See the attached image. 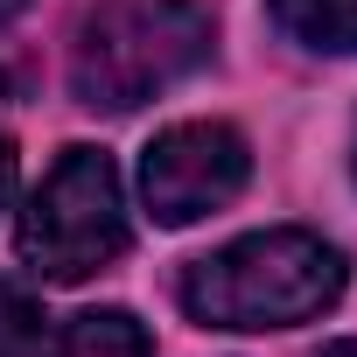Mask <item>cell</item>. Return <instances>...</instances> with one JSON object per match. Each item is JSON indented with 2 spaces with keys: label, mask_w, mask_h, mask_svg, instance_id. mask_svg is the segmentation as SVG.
Returning <instances> with one entry per match:
<instances>
[{
  "label": "cell",
  "mask_w": 357,
  "mask_h": 357,
  "mask_svg": "<svg viewBox=\"0 0 357 357\" xmlns=\"http://www.w3.org/2000/svg\"><path fill=\"white\" fill-rule=\"evenodd\" d=\"M126 252V197L119 168L98 147H63L43 190L22 211V259L43 280H84Z\"/></svg>",
  "instance_id": "3957f363"
},
{
  "label": "cell",
  "mask_w": 357,
  "mask_h": 357,
  "mask_svg": "<svg viewBox=\"0 0 357 357\" xmlns=\"http://www.w3.org/2000/svg\"><path fill=\"white\" fill-rule=\"evenodd\" d=\"M252 175L245 140L225 119H190L147 140L140 154V197L154 211V225H197L211 211H225Z\"/></svg>",
  "instance_id": "277c9868"
},
{
  "label": "cell",
  "mask_w": 357,
  "mask_h": 357,
  "mask_svg": "<svg viewBox=\"0 0 357 357\" xmlns=\"http://www.w3.org/2000/svg\"><path fill=\"white\" fill-rule=\"evenodd\" d=\"M8 197H15V147L0 140V211H8Z\"/></svg>",
  "instance_id": "ba28073f"
},
{
  "label": "cell",
  "mask_w": 357,
  "mask_h": 357,
  "mask_svg": "<svg viewBox=\"0 0 357 357\" xmlns=\"http://www.w3.org/2000/svg\"><path fill=\"white\" fill-rule=\"evenodd\" d=\"M0 357H43V308L15 280H0Z\"/></svg>",
  "instance_id": "52a82bcc"
},
{
  "label": "cell",
  "mask_w": 357,
  "mask_h": 357,
  "mask_svg": "<svg viewBox=\"0 0 357 357\" xmlns=\"http://www.w3.org/2000/svg\"><path fill=\"white\" fill-rule=\"evenodd\" d=\"M343 252L315 231H252L183 273V308L204 329H294L336 308Z\"/></svg>",
  "instance_id": "6da1fadb"
},
{
  "label": "cell",
  "mask_w": 357,
  "mask_h": 357,
  "mask_svg": "<svg viewBox=\"0 0 357 357\" xmlns=\"http://www.w3.org/2000/svg\"><path fill=\"white\" fill-rule=\"evenodd\" d=\"M56 357H154V343L126 308H84V315L63 322Z\"/></svg>",
  "instance_id": "8992f818"
},
{
  "label": "cell",
  "mask_w": 357,
  "mask_h": 357,
  "mask_svg": "<svg viewBox=\"0 0 357 357\" xmlns=\"http://www.w3.org/2000/svg\"><path fill=\"white\" fill-rule=\"evenodd\" d=\"M211 56L197 0H91L70 36V91L91 112H133Z\"/></svg>",
  "instance_id": "7a4b0ae2"
},
{
  "label": "cell",
  "mask_w": 357,
  "mask_h": 357,
  "mask_svg": "<svg viewBox=\"0 0 357 357\" xmlns=\"http://www.w3.org/2000/svg\"><path fill=\"white\" fill-rule=\"evenodd\" d=\"M22 8H29V0H0V22H15V15H22Z\"/></svg>",
  "instance_id": "30bf717a"
},
{
  "label": "cell",
  "mask_w": 357,
  "mask_h": 357,
  "mask_svg": "<svg viewBox=\"0 0 357 357\" xmlns=\"http://www.w3.org/2000/svg\"><path fill=\"white\" fill-rule=\"evenodd\" d=\"M266 8H273V29L301 50H322V56L357 50V0H266Z\"/></svg>",
  "instance_id": "5b68a950"
},
{
  "label": "cell",
  "mask_w": 357,
  "mask_h": 357,
  "mask_svg": "<svg viewBox=\"0 0 357 357\" xmlns=\"http://www.w3.org/2000/svg\"><path fill=\"white\" fill-rule=\"evenodd\" d=\"M315 357H357V343H322Z\"/></svg>",
  "instance_id": "9c48e42d"
}]
</instances>
